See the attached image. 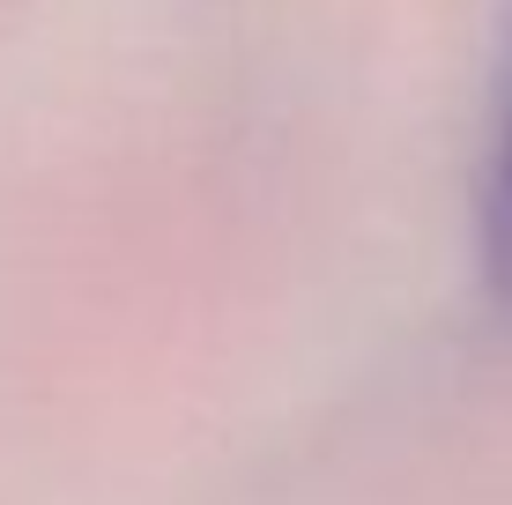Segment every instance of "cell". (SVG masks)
<instances>
[{
  "label": "cell",
  "instance_id": "1",
  "mask_svg": "<svg viewBox=\"0 0 512 505\" xmlns=\"http://www.w3.org/2000/svg\"><path fill=\"white\" fill-rule=\"evenodd\" d=\"M490 268L512 290V112H505V142H498V179H490Z\"/></svg>",
  "mask_w": 512,
  "mask_h": 505
}]
</instances>
